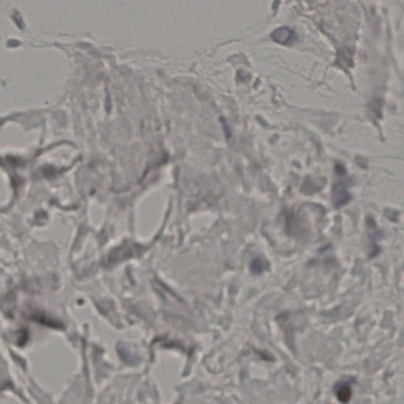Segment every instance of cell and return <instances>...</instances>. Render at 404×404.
Wrapping results in <instances>:
<instances>
[{"mask_svg":"<svg viewBox=\"0 0 404 404\" xmlns=\"http://www.w3.org/2000/svg\"><path fill=\"white\" fill-rule=\"evenodd\" d=\"M271 36L275 42L282 44V45L293 44L297 39L295 32L287 26L280 27L275 30L271 34Z\"/></svg>","mask_w":404,"mask_h":404,"instance_id":"obj_1","label":"cell"},{"mask_svg":"<svg viewBox=\"0 0 404 404\" xmlns=\"http://www.w3.org/2000/svg\"><path fill=\"white\" fill-rule=\"evenodd\" d=\"M250 268H251L252 272H253V273L260 274L264 270L265 264H264V262L262 258H259V257H256L252 260L251 263H250Z\"/></svg>","mask_w":404,"mask_h":404,"instance_id":"obj_4","label":"cell"},{"mask_svg":"<svg viewBox=\"0 0 404 404\" xmlns=\"http://www.w3.org/2000/svg\"><path fill=\"white\" fill-rule=\"evenodd\" d=\"M351 196L346 191L345 187L342 184H338L334 187L333 191V201L334 206L340 207L348 203L350 201Z\"/></svg>","mask_w":404,"mask_h":404,"instance_id":"obj_2","label":"cell"},{"mask_svg":"<svg viewBox=\"0 0 404 404\" xmlns=\"http://www.w3.org/2000/svg\"><path fill=\"white\" fill-rule=\"evenodd\" d=\"M335 396L339 402L347 404L352 397V388L350 383L341 382L335 387Z\"/></svg>","mask_w":404,"mask_h":404,"instance_id":"obj_3","label":"cell"}]
</instances>
